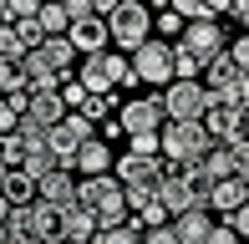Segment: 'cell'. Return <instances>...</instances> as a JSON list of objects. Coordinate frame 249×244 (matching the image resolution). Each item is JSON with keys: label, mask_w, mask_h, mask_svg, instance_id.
<instances>
[{"label": "cell", "mask_w": 249, "mask_h": 244, "mask_svg": "<svg viewBox=\"0 0 249 244\" xmlns=\"http://www.w3.org/2000/svg\"><path fill=\"white\" fill-rule=\"evenodd\" d=\"M102 26H107L112 51H117V56H132L142 41H153V10L142 5V0H112Z\"/></svg>", "instance_id": "1"}, {"label": "cell", "mask_w": 249, "mask_h": 244, "mask_svg": "<svg viewBox=\"0 0 249 244\" xmlns=\"http://www.w3.org/2000/svg\"><path fill=\"white\" fill-rule=\"evenodd\" d=\"M209 148H213V142L203 138L198 122H163V127H158V158L173 163L178 173H183V168H198V158Z\"/></svg>", "instance_id": "2"}, {"label": "cell", "mask_w": 249, "mask_h": 244, "mask_svg": "<svg viewBox=\"0 0 249 244\" xmlns=\"http://www.w3.org/2000/svg\"><path fill=\"white\" fill-rule=\"evenodd\" d=\"M82 82L87 97H107L117 87H132V71H127V56L117 51H97V56H82V71H71Z\"/></svg>", "instance_id": "3"}, {"label": "cell", "mask_w": 249, "mask_h": 244, "mask_svg": "<svg viewBox=\"0 0 249 244\" xmlns=\"http://www.w3.org/2000/svg\"><path fill=\"white\" fill-rule=\"evenodd\" d=\"M127 71H132V82L168 87L173 82V46H168V41H142V46L127 56Z\"/></svg>", "instance_id": "4"}, {"label": "cell", "mask_w": 249, "mask_h": 244, "mask_svg": "<svg viewBox=\"0 0 249 244\" xmlns=\"http://www.w3.org/2000/svg\"><path fill=\"white\" fill-rule=\"evenodd\" d=\"M158 102H163V122H198L209 112V97L198 82H168L158 92Z\"/></svg>", "instance_id": "5"}, {"label": "cell", "mask_w": 249, "mask_h": 244, "mask_svg": "<svg viewBox=\"0 0 249 244\" xmlns=\"http://www.w3.org/2000/svg\"><path fill=\"white\" fill-rule=\"evenodd\" d=\"M198 173L209 183H224V178H249V142H224V148H209L198 158Z\"/></svg>", "instance_id": "6"}, {"label": "cell", "mask_w": 249, "mask_h": 244, "mask_svg": "<svg viewBox=\"0 0 249 244\" xmlns=\"http://www.w3.org/2000/svg\"><path fill=\"white\" fill-rule=\"evenodd\" d=\"M92 138H97V127H92V122H87L82 112H66V117L46 132V153L66 168V163H71V153L82 148V142H92Z\"/></svg>", "instance_id": "7"}, {"label": "cell", "mask_w": 249, "mask_h": 244, "mask_svg": "<svg viewBox=\"0 0 249 244\" xmlns=\"http://www.w3.org/2000/svg\"><path fill=\"white\" fill-rule=\"evenodd\" d=\"M173 46H183L198 66H209L213 56H224L229 36H224V26H219V20H198V26H183V36H178Z\"/></svg>", "instance_id": "8"}, {"label": "cell", "mask_w": 249, "mask_h": 244, "mask_svg": "<svg viewBox=\"0 0 249 244\" xmlns=\"http://www.w3.org/2000/svg\"><path fill=\"white\" fill-rule=\"evenodd\" d=\"M117 127L127 132V138H138V132H158V127H163V102H158V92L122 102L117 107Z\"/></svg>", "instance_id": "9"}, {"label": "cell", "mask_w": 249, "mask_h": 244, "mask_svg": "<svg viewBox=\"0 0 249 244\" xmlns=\"http://www.w3.org/2000/svg\"><path fill=\"white\" fill-rule=\"evenodd\" d=\"M203 138L213 142V148H224V142H239L244 138V107H209V112L198 117Z\"/></svg>", "instance_id": "10"}, {"label": "cell", "mask_w": 249, "mask_h": 244, "mask_svg": "<svg viewBox=\"0 0 249 244\" xmlns=\"http://www.w3.org/2000/svg\"><path fill=\"white\" fill-rule=\"evenodd\" d=\"M66 173H71V178H107L112 173V148L102 138L82 142V148L71 153V163H66Z\"/></svg>", "instance_id": "11"}, {"label": "cell", "mask_w": 249, "mask_h": 244, "mask_svg": "<svg viewBox=\"0 0 249 244\" xmlns=\"http://www.w3.org/2000/svg\"><path fill=\"white\" fill-rule=\"evenodd\" d=\"M122 204V188L107 178H76V209H87V214H102V209H117Z\"/></svg>", "instance_id": "12"}, {"label": "cell", "mask_w": 249, "mask_h": 244, "mask_svg": "<svg viewBox=\"0 0 249 244\" xmlns=\"http://www.w3.org/2000/svg\"><path fill=\"white\" fill-rule=\"evenodd\" d=\"M36 204H51V209H71L76 204V178L66 168H51L46 178H36Z\"/></svg>", "instance_id": "13"}, {"label": "cell", "mask_w": 249, "mask_h": 244, "mask_svg": "<svg viewBox=\"0 0 249 244\" xmlns=\"http://www.w3.org/2000/svg\"><path fill=\"white\" fill-rule=\"evenodd\" d=\"M66 46L76 51V56H97V51H107V26L92 16V20H76V26H66Z\"/></svg>", "instance_id": "14"}, {"label": "cell", "mask_w": 249, "mask_h": 244, "mask_svg": "<svg viewBox=\"0 0 249 244\" xmlns=\"http://www.w3.org/2000/svg\"><path fill=\"white\" fill-rule=\"evenodd\" d=\"M153 178H158V158H132V153L112 158V183H117V188H132V183H153Z\"/></svg>", "instance_id": "15"}, {"label": "cell", "mask_w": 249, "mask_h": 244, "mask_svg": "<svg viewBox=\"0 0 249 244\" xmlns=\"http://www.w3.org/2000/svg\"><path fill=\"white\" fill-rule=\"evenodd\" d=\"M61 117H66V107H61V97H56V92H31V97H26V117H20V122L56 127Z\"/></svg>", "instance_id": "16"}, {"label": "cell", "mask_w": 249, "mask_h": 244, "mask_svg": "<svg viewBox=\"0 0 249 244\" xmlns=\"http://www.w3.org/2000/svg\"><path fill=\"white\" fill-rule=\"evenodd\" d=\"M168 229H173L178 244H203V234L213 229V219H209V209H188V214L168 219Z\"/></svg>", "instance_id": "17"}, {"label": "cell", "mask_w": 249, "mask_h": 244, "mask_svg": "<svg viewBox=\"0 0 249 244\" xmlns=\"http://www.w3.org/2000/svg\"><path fill=\"white\" fill-rule=\"evenodd\" d=\"M209 209H219V214H234V209H249V183L244 178H224L209 188Z\"/></svg>", "instance_id": "18"}, {"label": "cell", "mask_w": 249, "mask_h": 244, "mask_svg": "<svg viewBox=\"0 0 249 244\" xmlns=\"http://www.w3.org/2000/svg\"><path fill=\"white\" fill-rule=\"evenodd\" d=\"M92 234H97V219L87 214V209H61V234L56 239H66V244H92Z\"/></svg>", "instance_id": "19"}, {"label": "cell", "mask_w": 249, "mask_h": 244, "mask_svg": "<svg viewBox=\"0 0 249 244\" xmlns=\"http://www.w3.org/2000/svg\"><path fill=\"white\" fill-rule=\"evenodd\" d=\"M26 219H31V239L36 244H51L56 234H61V209H51V204H31Z\"/></svg>", "instance_id": "20"}, {"label": "cell", "mask_w": 249, "mask_h": 244, "mask_svg": "<svg viewBox=\"0 0 249 244\" xmlns=\"http://www.w3.org/2000/svg\"><path fill=\"white\" fill-rule=\"evenodd\" d=\"M0 198H5L10 209H31V204H36V183H31L20 168H10L5 178H0Z\"/></svg>", "instance_id": "21"}, {"label": "cell", "mask_w": 249, "mask_h": 244, "mask_svg": "<svg viewBox=\"0 0 249 244\" xmlns=\"http://www.w3.org/2000/svg\"><path fill=\"white\" fill-rule=\"evenodd\" d=\"M112 112H117V92H107V97H87V102H82V117L92 122V127L112 122Z\"/></svg>", "instance_id": "22"}, {"label": "cell", "mask_w": 249, "mask_h": 244, "mask_svg": "<svg viewBox=\"0 0 249 244\" xmlns=\"http://www.w3.org/2000/svg\"><path fill=\"white\" fill-rule=\"evenodd\" d=\"M142 234H138V229H132V224H117V229H97V234H92V244H138Z\"/></svg>", "instance_id": "23"}, {"label": "cell", "mask_w": 249, "mask_h": 244, "mask_svg": "<svg viewBox=\"0 0 249 244\" xmlns=\"http://www.w3.org/2000/svg\"><path fill=\"white\" fill-rule=\"evenodd\" d=\"M20 163H26V148H20L16 142V132H10V138H0V168H20Z\"/></svg>", "instance_id": "24"}, {"label": "cell", "mask_w": 249, "mask_h": 244, "mask_svg": "<svg viewBox=\"0 0 249 244\" xmlns=\"http://www.w3.org/2000/svg\"><path fill=\"white\" fill-rule=\"evenodd\" d=\"M10 31H16V41H20V51H36L41 41H46V36H41V26H36V20H20V26H10Z\"/></svg>", "instance_id": "25"}, {"label": "cell", "mask_w": 249, "mask_h": 244, "mask_svg": "<svg viewBox=\"0 0 249 244\" xmlns=\"http://www.w3.org/2000/svg\"><path fill=\"white\" fill-rule=\"evenodd\" d=\"M26 51H20V41H16V31L10 26H0V61H20Z\"/></svg>", "instance_id": "26"}, {"label": "cell", "mask_w": 249, "mask_h": 244, "mask_svg": "<svg viewBox=\"0 0 249 244\" xmlns=\"http://www.w3.org/2000/svg\"><path fill=\"white\" fill-rule=\"evenodd\" d=\"M127 153H132V158H158V132H138Z\"/></svg>", "instance_id": "27"}, {"label": "cell", "mask_w": 249, "mask_h": 244, "mask_svg": "<svg viewBox=\"0 0 249 244\" xmlns=\"http://www.w3.org/2000/svg\"><path fill=\"white\" fill-rule=\"evenodd\" d=\"M138 244H178V239H173V229L163 224V229H148V234H142Z\"/></svg>", "instance_id": "28"}, {"label": "cell", "mask_w": 249, "mask_h": 244, "mask_svg": "<svg viewBox=\"0 0 249 244\" xmlns=\"http://www.w3.org/2000/svg\"><path fill=\"white\" fill-rule=\"evenodd\" d=\"M203 244H239V239H234V234H229V229H224V224H213L209 234H203Z\"/></svg>", "instance_id": "29"}, {"label": "cell", "mask_w": 249, "mask_h": 244, "mask_svg": "<svg viewBox=\"0 0 249 244\" xmlns=\"http://www.w3.org/2000/svg\"><path fill=\"white\" fill-rule=\"evenodd\" d=\"M16 122H20V117H16V112H10V107H5V102H0V138H10V132H16Z\"/></svg>", "instance_id": "30"}, {"label": "cell", "mask_w": 249, "mask_h": 244, "mask_svg": "<svg viewBox=\"0 0 249 244\" xmlns=\"http://www.w3.org/2000/svg\"><path fill=\"white\" fill-rule=\"evenodd\" d=\"M224 10H229V20H239V26L249 20V5H244V0H229V5H224Z\"/></svg>", "instance_id": "31"}, {"label": "cell", "mask_w": 249, "mask_h": 244, "mask_svg": "<svg viewBox=\"0 0 249 244\" xmlns=\"http://www.w3.org/2000/svg\"><path fill=\"white\" fill-rule=\"evenodd\" d=\"M5 214H10V204H5V198H0V224H5Z\"/></svg>", "instance_id": "32"}, {"label": "cell", "mask_w": 249, "mask_h": 244, "mask_svg": "<svg viewBox=\"0 0 249 244\" xmlns=\"http://www.w3.org/2000/svg\"><path fill=\"white\" fill-rule=\"evenodd\" d=\"M5 244H36V239H5Z\"/></svg>", "instance_id": "33"}, {"label": "cell", "mask_w": 249, "mask_h": 244, "mask_svg": "<svg viewBox=\"0 0 249 244\" xmlns=\"http://www.w3.org/2000/svg\"><path fill=\"white\" fill-rule=\"evenodd\" d=\"M51 244H66V239H51Z\"/></svg>", "instance_id": "34"}, {"label": "cell", "mask_w": 249, "mask_h": 244, "mask_svg": "<svg viewBox=\"0 0 249 244\" xmlns=\"http://www.w3.org/2000/svg\"><path fill=\"white\" fill-rule=\"evenodd\" d=\"M0 178H5V168H0Z\"/></svg>", "instance_id": "35"}]
</instances>
